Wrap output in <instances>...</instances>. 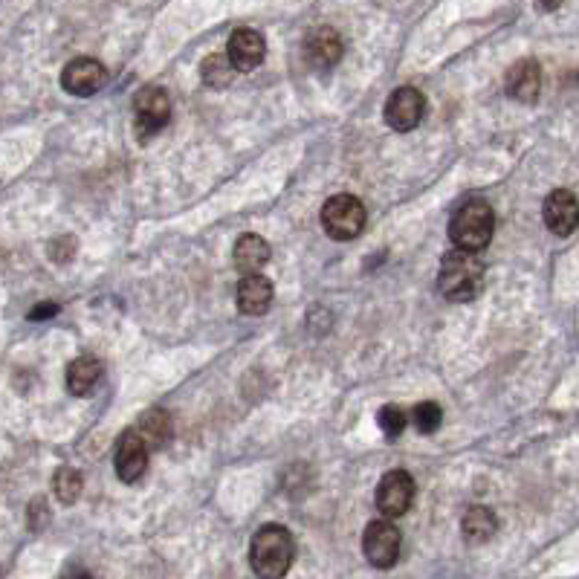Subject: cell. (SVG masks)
I'll return each mask as SVG.
<instances>
[{"mask_svg":"<svg viewBox=\"0 0 579 579\" xmlns=\"http://www.w3.org/2000/svg\"><path fill=\"white\" fill-rule=\"evenodd\" d=\"M232 61L229 56H209L203 61V70H200V76H203V84L206 87H212V90H223L226 84L232 82Z\"/></svg>","mask_w":579,"mask_h":579,"instance_id":"obj_21","label":"cell"},{"mask_svg":"<svg viewBox=\"0 0 579 579\" xmlns=\"http://www.w3.org/2000/svg\"><path fill=\"white\" fill-rule=\"evenodd\" d=\"M542 218H545V226L551 229L553 235L568 238L579 226L577 194L568 192V189H556V192L548 194L545 206H542Z\"/></svg>","mask_w":579,"mask_h":579,"instance_id":"obj_11","label":"cell"},{"mask_svg":"<svg viewBox=\"0 0 579 579\" xmlns=\"http://www.w3.org/2000/svg\"><path fill=\"white\" fill-rule=\"evenodd\" d=\"M226 56L232 61L235 70L249 73L255 67H261V61L267 56V41L258 29L241 27L229 35V47H226Z\"/></svg>","mask_w":579,"mask_h":579,"instance_id":"obj_12","label":"cell"},{"mask_svg":"<svg viewBox=\"0 0 579 579\" xmlns=\"http://www.w3.org/2000/svg\"><path fill=\"white\" fill-rule=\"evenodd\" d=\"M426 113V99L417 87H400L391 93V99L386 102V122L388 128L406 134V131H414L420 125Z\"/></svg>","mask_w":579,"mask_h":579,"instance_id":"obj_9","label":"cell"},{"mask_svg":"<svg viewBox=\"0 0 579 579\" xmlns=\"http://www.w3.org/2000/svg\"><path fill=\"white\" fill-rule=\"evenodd\" d=\"M137 432L142 435V441L148 443V449H163L171 438V414L163 409L145 412V417L139 420Z\"/></svg>","mask_w":579,"mask_h":579,"instance_id":"obj_19","label":"cell"},{"mask_svg":"<svg viewBox=\"0 0 579 579\" xmlns=\"http://www.w3.org/2000/svg\"><path fill=\"white\" fill-rule=\"evenodd\" d=\"M496 212L487 200H467L449 221V238L455 249L478 252L493 241Z\"/></svg>","mask_w":579,"mask_h":579,"instance_id":"obj_3","label":"cell"},{"mask_svg":"<svg viewBox=\"0 0 579 579\" xmlns=\"http://www.w3.org/2000/svg\"><path fill=\"white\" fill-rule=\"evenodd\" d=\"M270 244L261 235H241L235 244V267L244 276H258V270L270 261Z\"/></svg>","mask_w":579,"mask_h":579,"instance_id":"obj_16","label":"cell"},{"mask_svg":"<svg viewBox=\"0 0 579 579\" xmlns=\"http://www.w3.org/2000/svg\"><path fill=\"white\" fill-rule=\"evenodd\" d=\"M412 423L417 432H423V435H432V432H438L443 423V412L438 403H432V400H426V403H417L412 412Z\"/></svg>","mask_w":579,"mask_h":579,"instance_id":"obj_22","label":"cell"},{"mask_svg":"<svg viewBox=\"0 0 579 579\" xmlns=\"http://www.w3.org/2000/svg\"><path fill=\"white\" fill-rule=\"evenodd\" d=\"M134 128H137V137L142 142H148L151 137H157L171 119V99H168L166 90L160 87H145L139 90V96L134 99Z\"/></svg>","mask_w":579,"mask_h":579,"instance_id":"obj_6","label":"cell"},{"mask_svg":"<svg viewBox=\"0 0 579 579\" xmlns=\"http://www.w3.org/2000/svg\"><path fill=\"white\" fill-rule=\"evenodd\" d=\"M64 579H93V577H90V574H70V577Z\"/></svg>","mask_w":579,"mask_h":579,"instance_id":"obj_26","label":"cell"},{"mask_svg":"<svg viewBox=\"0 0 579 579\" xmlns=\"http://www.w3.org/2000/svg\"><path fill=\"white\" fill-rule=\"evenodd\" d=\"M47 522H50V507H47V498H35V501H32V507H29V527H32V530H41Z\"/></svg>","mask_w":579,"mask_h":579,"instance_id":"obj_24","label":"cell"},{"mask_svg":"<svg viewBox=\"0 0 579 579\" xmlns=\"http://www.w3.org/2000/svg\"><path fill=\"white\" fill-rule=\"evenodd\" d=\"M504 90H507V96L516 99V102H524V105L536 102V99H539V90H542L539 61H533V58L516 61V64L507 70V76H504Z\"/></svg>","mask_w":579,"mask_h":579,"instance_id":"obj_14","label":"cell"},{"mask_svg":"<svg viewBox=\"0 0 579 579\" xmlns=\"http://www.w3.org/2000/svg\"><path fill=\"white\" fill-rule=\"evenodd\" d=\"M342 35L331 27L313 29L307 38H304V61L313 67V70H328L333 67L339 58H342Z\"/></svg>","mask_w":579,"mask_h":579,"instance_id":"obj_13","label":"cell"},{"mask_svg":"<svg viewBox=\"0 0 579 579\" xmlns=\"http://www.w3.org/2000/svg\"><path fill=\"white\" fill-rule=\"evenodd\" d=\"M461 530H464L467 542H472V545H481V542L493 539V533L498 530V522L490 507H478V504H475V507H469L467 513H464V519H461Z\"/></svg>","mask_w":579,"mask_h":579,"instance_id":"obj_18","label":"cell"},{"mask_svg":"<svg viewBox=\"0 0 579 579\" xmlns=\"http://www.w3.org/2000/svg\"><path fill=\"white\" fill-rule=\"evenodd\" d=\"M105 84H108V70L96 58H73L61 73V87L70 96H93Z\"/></svg>","mask_w":579,"mask_h":579,"instance_id":"obj_8","label":"cell"},{"mask_svg":"<svg viewBox=\"0 0 579 579\" xmlns=\"http://www.w3.org/2000/svg\"><path fill=\"white\" fill-rule=\"evenodd\" d=\"M296 559L293 533L284 524H264L249 545V565L258 579H284Z\"/></svg>","mask_w":579,"mask_h":579,"instance_id":"obj_1","label":"cell"},{"mask_svg":"<svg viewBox=\"0 0 579 579\" xmlns=\"http://www.w3.org/2000/svg\"><path fill=\"white\" fill-rule=\"evenodd\" d=\"M414 501V478L406 469H391L377 484V510L386 519H400Z\"/></svg>","mask_w":579,"mask_h":579,"instance_id":"obj_7","label":"cell"},{"mask_svg":"<svg viewBox=\"0 0 579 579\" xmlns=\"http://www.w3.org/2000/svg\"><path fill=\"white\" fill-rule=\"evenodd\" d=\"M148 452H151V449H148V443L142 441V435H139L137 429H128V432L119 438L116 458H113L119 481L137 484L139 478L145 475V469H148Z\"/></svg>","mask_w":579,"mask_h":579,"instance_id":"obj_10","label":"cell"},{"mask_svg":"<svg viewBox=\"0 0 579 579\" xmlns=\"http://www.w3.org/2000/svg\"><path fill=\"white\" fill-rule=\"evenodd\" d=\"M322 229L333 241H354L365 229V206L354 194H333L322 206Z\"/></svg>","mask_w":579,"mask_h":579,"instance_id":"obj_4","label":"cell"},{"mask_svg":"<svg viewBox=\"0 0 579 579\" xmlns=\"http://www.w3.org/2000/svg\"><path fill=\"white\" fill-rule=\"evenodd\" d=\"M438 290L449 302H472L484 290V261L478 258V252H446L438 270Z\"/></svg>","mask_w":579,"mask_h":579,"instance_id":"obj_2","label":"cell"},{"mask_svg":"<svg viewBox=\"0 0 579 579\" xmlns=\"http://www.w3.org/2000/svg\"><path fill=\"white\" fill-rule=\"evenodd\" d=\"M400 548H403V536L394 524L388 519H377V522H368L365 533H362V553L365 559L386 571L391 565H397L400 559Z\"/></svg>","mask_w":579,"mask_h":579,"instance_id":"obj_5","label":"cell"},{"mask_svg":"<svg viewBox=\"0 0 579 579\" xmlns=\"http://www.w3.org/2000/svg\"><path fill=\"white\" fill-rule=\"evenodd\" d=\"M102 380V362L96 357H76L67 365V391L84 397Z\"/></svg>","mask_w":579,"mask_h":579,"instance_id":"obj_17","label":"cell"},{"mask_svg":"<svg viewBox=\"0 0 579 579\" xmlns=\"http://www.w3.org/2000/svg\"><path fill=\"white\" fill-rule=\"evenodd\" d=\"M58 304H38L35 310H29V322H41V319H50L56 316Z\"/></svg>","mask_w":579,"mask_h":579,"instance_id":"obj_25","label":"cell"},{"mask_svg":"<svg viewBox=\"0 0 579 579\" xmlns=\"http://www.w3.org/2000/svg\"><path fill=\"white\" fill-rule=\"evenodd\" d=\"M273 304V281L264 276H244L238 284V310L244 316H264Z\"/></svg>","mask_w":579,"mask_h":579,"instance_id":"obj_15","label":"cell"},{"mask_svg":"<svg viewBox=\"0 0 579 579\" xmlns=\"http://www.w3.org/2000/svg\"><path fill=\"white\" fill-rule=\"evenodd\" d=\"M84 490V478L79 469L73 467H61L56 472V496L61 504H76L79 501V496H82Z\"/></svg>","mask_w":579,"mask_h":579,"instance_id":"obj_20","label":"cell"},{"mask_svg":"<svg viewBox=\"0 0 579 579\" xmlns=\"http://www.w3.org/2000/svg\"><path fill=\"white\" fill-rule=\"evenodd\" d=\"M377 423H380V429H383V435L386 438H400V432L406 429V414L400 406H383L380 414H377Z\"/></svg>","mask_w":579,"mask_h":579,"instance_id":"obj_23","label":"cell"}]
</instances>
